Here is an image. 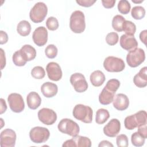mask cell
Wrapping results in <instances>:
<instances>
[{
  "instance_id": "obj_34",
  "label": "cell",
  "mask_w": 147,
  "mask_h": 147,
  "mask_svg": "<svg viewBox=\"0 0 147 147\" xmlns=\"http://www.w3.org/2000/svg\"><path fill=\"white\" fill-rule=\"evenodd\" d=\"M124 125L126 129L127 130H133L136 127H137L134 115L127 116L124 120Z\"/></svg>"
},
{
  "instance_id": "obj_33",
  "label": "cell",
  "mask_w": 147,
  "mask_h": 147,
  "mask_svg": "<svg viewBox=\"0 0 147 147\" xmlns=\"http://www.w3.org/2000/svg\"><path fill=\"white\" fill-rule=\"evenodd\" d=\"M31 75L34 79H41L44 78L45 72L44 69L41 66H36L31 71Z\"/></svg>"
},
{
  "instance_id": "obj_23",
  "label": "cell",
  "mask_w": 147,
  "mask_h": 147,
  "mask_svg": "<svg viewBox=\"0 0 147 147\" xmlns=\"http://www.w3.org/2000/svg\"><path fill=\"white\" fill-rule=\"evenodd\" d=\"M17 31L21 36L24 37L27 36L30 33L31 25L30 23L26 20L21 21L17 25Z\"/></svg>"
},
{
  "instance_id": "obj_36",
  "label": "cell",
  "mask_w": 147,
  "mask_h": 147,
  "mask_svg": "<svg viewBox=\"0 0 147 147\" xmlns=\"http://www.w3.org/2000/svg\"><path fill=\"white\" fill-rule=\"evenodd\" d=\"M57 52V47L53 44L48 45L45 49V54L47 57L49 59H53L56 57Z\"/></svg>"
},
{
  "instance_id": "obj_13",
  "label": "cell",
  "mask_w": 147,
  "mask_h": 147,
  "mask_svg": "<svg viewBox=\"0 0 147 147\" xmlns=\"http://www.w3.org/2000/svg\"><path fill=\"white\" fill-rule=\"evenodd\" d=\"M48 78L53 81H59L62 78L63 73L60 65L55 62H50L46 66Z\"/></svg>"
},
{
  "instance_id": "obj_1",
  "label": "cell",
  "mask_w": 147,
  "mask_h": 147,
  "mask_svg": "<svg viewBox=\"0 0 147 147\" xmlns=\"http://www.w3.org/2000/svg\"><path fill=\"white\" fill-rule=\"evenodd\" d=\"M69 28L75 33H81L85 30L86 22L84 13L80 10L74 11L70 16Z\"/></svg>"
},
{
  "instance_id": "obj_26",
  "label": "cell",
  "mask_w": 147,
  "mask_h": 147,
  "mask_svg": "<svg viewBox=\"0 0 147 147\" xmlns=\"http://www.w3.org/2000/svg\"><path fill=\"white\" fill-rule=\"evenodd\" d=\"M134 115L137 127L147 123V113L144 110H140Z\"/></svg>"
},
{
  "instance_id": "obj_44",
  "label": "cell",
  "mask_w": 147,
  "mask_h": 147,
  "mask_svg": "<svg viewBox=\"0 0 147 147\" xmlns=\"http://www.w3.org/2000/svg\"><path fill=\"white\" fill-rule=\"evenodd\" d=\"M62 146L63 147H71V146L75 147L76 145H75V143L74 140L72 138V139L68 140L65 141L62 145Z\"/></svg>"
},
{
  "instance_id": "obj_43",
  "label": "cell",
  "mask_w": 147,
  "mask_h": 147,
  "mask_svg": "<svg viewBox=\"0 0 147 147\" xmlns=\"http://www.w3.org/2000/svg\"><path fill=\"white\" fill-rule=\"evenodd\" d=\"M7 41H8V36L7 33L3 30H1L0 31V44H5L7 42Z\"/></svg>"
},
{
  "instance_id": "obj_45",
  "label": "cell",
  "mask_w": 147,
  "mask_h": 147,
  "mask_svg": "<svg viewBox=\"0 0 147 147\" xmlns=\"http://www.w3.org/2000/svg\"><path fill=\"white\" fill-rule=\"evenodd\" d=\"M1 69H2L6 65V57H5V53L3 50L1 48Z\"/></svg>"
},
{
  "instance_id": "obj_11",
  "label": "cell",
  "mask_w": 147,
  "mask_h": 147,
  "mask_svg": "<svg viewBox=\"0 0 147 147\" xmlns=\"http://www.w3.org/2000/svg\"><path fill=\"white\" fill-rule=\"evenodd\" d=\"M38 118L40 122L47 125H53L57 119L56 113L52 109L42 108L38 111Z\"/></svg>"
},
{
  "instance_id": "obj_24",
  "label": "cell",
  "mask_w": 147,
  "mask_h": 147,
  "mask_svg": "<svg viewBox=\"0 0 147 147\" xmlns=\"http://www.w3.org/2000/svg\"><path fill=\"white\" fill-rule=\"evenodd\" d=\"M110 117V114L107 110L99 109L96 111L95 115V122L99 125L105 123Z\"/></svg>"
},
{
  "instance_id": "obj_14",
  "label": "cell",
  "mask_w": 147,
  "mask_h": 147,
  "mask_svg": "<svg viewBox=\"0 0 147 147\" xmlns=\"http://www.w3.org/2000/svg\"><path fill=\"white\" fill-rule=\"evenodd\" d=\"M121 123L118 119H111L103 127L104 134L109 137H115L120 131Z\"/></svg>"
},
{
  "instance_id": "obj_37",
  "label": "cell",
  "mask_w": 147,
  "mask_h": 147,
  "mask_svg": "<svg viewBox=\"0 0 147 147\" xmlns=\"http://www.w3.org/2000/svg\"><path fill=\"white\" fill-rule=\"evenodd\" d=\"M46 26L49 30H55L59 26L58 20L54 17H49L46 21Z\"/></svg>"
},
{
  "instance_id": "obj_12",
  "label": "cell",
  "mask_w": 147,
  "mask_h": 147,
  "mask_svg": "<svg viewBox=\"0 0 147 147\" xmlns=\"http://www.w3.org/2000/svg\"><path fill=\"white\" fill-rule=\"evenodd\" d=\"M33 42L38 47L44 46L48 41V32L44 26L37 28L33 33Z\"/></svg>"
},
{
  "instance_id": "obj_48",
  "label": "cell",
  "mask_w": 147,
  "mask_h": 147,
  "mask_svg": "<svg viewBox=\"0 0 147 147\" xmlns=\"http://www.w3.org/2000/svg\"><path fill=\"white\" fill-rule=\"evenodd\" d=\"M98 146L99 147H102V146H111V147H113L114 145L110 143L109 141H106V140H103V141H102L98 145Z\"/></svg>"
},
{
  "instance_id": "obj_28",
  "label": "cell",
  "mask_w": 147,
  "mask_h": 147,
  "mask_svg": "<svg viewBox=\"0 0 147 147\" xmlns=\"http://www.w3.org/2000/svg\"><path fill=\"white\" fill-rule=\"evenodd\" d=\"M131 15L135 20H141L145 16V10L141 6H136L132 8Z\"/></svg>"
},
{
  "instance_id": "obj_10",
  "label": "cell",
  "mask_w": 147,
  "mask_h": 147,
  "mask_svg": "<svg viewBox=\"0 0 147 147\" xmlns=\"http://www.w3.org/2000/svg\"><path fill=\"white\" fill-rule=\"evenodd\" d=\"M16 141V133L11 129L3 130L0 136V144L1 147H13Z\"/></svg>"
},
{
  "instance_id": "obj_27",
  "label": "cell",
  "mask_w": 147,
  "mask_h": 147,
  "mask_svg": "<svg viewBox=\"0 0 147 147\" xmlns=\"http://www.w3.org/2000/svg\"><path fill=\"white\" fill-rule=\"evenodd\" d=\"M125 18L121 15L115 16L112 20V27L117 32L122 31V26Z\"/></svg>"
},
{
  "instance_id": "obj_38",
  "label": "cell",
  "mask_w": 147,
  "mask_h": 147,
  "mask_svg": "<svg viewBox=\"0 0 147 147\" xmlns=\"http://www.w3.org/2000/svg\"><path fill=\"white\" fill-rule=\"evenodd\" d=\"M119 40L118 34L115 32H110L106 37V41L110 45H114L117 44Z\"/></svg>"
},
{
  "instance_id": "obj_42",
  "label": "cell",
  "mask_w": 147,
  "mask_h": 147,
  "mask_svg": "<svg viewBox=\"0 0 147 147\" xmlns=\"http://www.w3.org/2000/svg\"><path fill=\"white\" fill-rule=\"evenodd\" d=\"M102 3L105 8L110 9L114 7L115 3V0H102Z\"/></svg>"
},
{
  "instance_id": "obj_31",
  "label": "cell",
  "mask_w": 147,
  "mask_h": 147,
  "mask_svg": "<svg viewBox=\"0 0 147 147\" xmlns=\"http://www.w3.org/2000/svg\"><path fill=\"white\" fill-rule=\"evenodd\" d=\"M145 138L141 136L138 131L134 132L131 136V144L135 146H141L145 143Z\"/></svg>"
},
{
  "instance_id": "obj_9",
  "label": "cell",
  "mask_w": 147,
  "mask_h": 147,
  "mask_svg": "<svg viewBox=\"0 0 147 147\" xmlns=\"http://www.w3.org/2000/svg\"><path fill=\"white\" fill-rule=\"evenodd\" d=\"M69 81L74 90L78 92H83L88 88V83L84 76L81 73L71 75Z\"/></svg>"
},
{
  "instance_id": "obj_49",
  "label": "cell",
  "mask_w": 147,
  "mask_h": 147,
  "mask_svg": "<svg viewBox=\"0 0 147 147\" xmlns=\"http://www.w3.org/2000/svg\"><path fill=\"white\" fill-rule=\"evenodd\" d=\"M132 2H134V3H141V2H143V0H141L140 1H135L134 0H132Z\"/></svg>"
},
{
  "instance_id": "obj_22",
  "label": "cell",
  "mask_w": 147,
  "mask_h": 147,
  "mask_svg": "<svg viewBox=\"0 0 147 147\" xmlns=\"http://www.w3.org/2000/svg\"><path fill=\"white\" fill-rule=\"evenodd\" d=\"M105 76L103 72L100 70H96L90 75V79L91 84L95 87H99L105 81Z\"/></svg>"
},
{
  "instance_id": "obj_2",
  "label": "cell",
  "mask_w": 147,
  "mask_h": 147,
  "mask_svg": "<svg viewBox=\"0 0 147 147\" xmlns=\"http://www.w3.org/2000/svg\"><path fill=\"white\" fill-rule=\"evenodd\" d=\"M72 114L76 119L86 123H90L92 121L93 111L88 106L76 105L73 109Z\"/></svg>"
},
{
  "instance_id": "obj_25",
  "label": "cell",
  "mask_w": 147,
  "mask_h": 147,
  "mask_svg": "<svg viewBox=\"0 0 147 147\" xmlns=\"http://www.w3.org/2000/svg\"><path fill=\"white\" fill-rule=\"evenodd\" d=\"M72 139L74 140L76 146L78 147H90L91 146V141L90 138L87 137L81 136H76L73 137Z\"/></svg>"
},
{
  "instance_id": "obj_47",
  "label": "cell",
  "mask_w": 147,
  "mask_h": 147,
  "mask_svg": "<svg viewBox=\"0 0 147 147\" xmlns=\"http://www.w3.org/2000/svg\"><path fill=\"white\" fill-rule=\"evenodd\" d=\"M1 114H3L4 112L6 111L7 109V105L5 102V100L3 98H1Z\"/></svg>"
},
{
  "instance_id": "obj_35",
  "label": "cell",
  "mask_w": 147,
  "mask_h": 147,
  "mask_svg": "<svg viewBox=\"0 0 147 147\" xmlns=\"http://www.w3.org/2000/svg\"><path fill=\"white\" fill-rule=\"evenodd\" d=\"M120 86V82L118 79H110L106 83L105 87L107 90L115 92Z\"/></svg>"
},
{
  "instance_id": "obj_5",
  "label": "cell",
  "mask_w": 147,
  "mask_h": 147,
  "mask_svg": "<svg viewBox=\"0 0 147 147\" xmlns=\"http://www.w3.org/2000/svg\"><path fill=\"white\" fill-rule=\"evenodd\" d=\"M145 59V53L141 48H136L129 51L126 56V62L127 64L133 68L139 66Z\"/></svg>"
},
{
  "instance_id": "obj_6",
  "label": "cell",
  "mask_w": 147,
  "mask_h": 147,
  "mask_svg": "<svg viewBox=\"0 0 147 147\" xmlns=\"http://www.w3.org/2000/svg\"><path fill=\"white\" fill-rule=\"evenodd\" d=\"M50 132L44 127H34L29 131L30 140L36 144H41L46 142L49 138Z\"/></svg>"
},
{
  "instance_id": "obj_7",
  "label": "cell",
  "mask_w": 147,
  "mask_h": 147,
  "mask_svg": "<svg viewBox=\"0 0 147 147\" xmlns=\"http://www.w3.org/2000/svg\"><path fill=\"white\" fill-rule=\"evenodd\" d=\"M103 67L108 72H119L125 69V64L122 59L111 56L105 59Z\"/></svg>"
},
{
  "instance_id": "obj_18",
  "label": "cell",
  "mask_w": 147,
  "mask_h": 147,
  "mask_svg": "<svg viewBox=\"0 0 147 147\" xmlns=\"http://www.w3.org/2000/svg\"><path fill=\"white\" fill-rule=\"evenodd\" d=\"M133 83L139 88H144L147 85V68H142L133 78Z\"/></svg>"
},
{
  "instance_id": "obj_19",
  "label": "cell",
  "mask_w": 147,
  "mask_h": 147,
  "mask_svg": "<svg viewBox=\"0 0 147 147\" xmlns=\"http://www.w3.org/2000/svg\"><path fill=\"white\" fill-rule=\"evenodd\" d=\"M26 102L29 109L36 110L40 106L41 98L38 93L32 91L28 94L26 96Z\"/></svg>"
},
{
  "instance_id": "obj_29",
  "label": "cell",
  "mask_w": 147,
  "mask_h": 147,
  "mask_svg": "<svg viewBox=\"0 0 147 147\" xmlns=\"http://www.w3.org/2000/svg\"><path fill=\"white\" fill-rule=\"evenodd\" d=\"M122 31H124L126 34L134 36L136 31V26L133 22L125 20L123 24Z\"/></svg>"
},
{
  "instance_id": "obj_46",
  "label": "cell",
  "mask_w": 147,
  "mask_h": 147,
  "mask_svg": "<svg viewBox=\"0 0 147 147\" xmlns=\"http://www.w3.org/2000/svg\"><path fill=\"white\" fill-rule=\"evenodd\" d=\"M146 32H147V30H144L141 31L140 34V38L141 41L145 45L146 44Z\"/></svg>"
},
{
  "instance_id": "obj_8",
  "label": "cell",
  "mask_w": 147,
  "mask_h": 147,
  "mask_svg": "<svg viewBox=\"0 0 147 147\" xmlns=\"http://www.w3.org/2000/svg\"><path fill=\"white\" fill-rule=\"evenodd\" d=\"M7 101L11 110L14 113H21L25 108L22 96L18 93H11L7 97Z\"/></svg>"
},
{
  "instance_id": "obj_3",
  "label": "cell",
  "mask_w": 147,
  "mask_h": 147,
  "mask_svg": "<svg viewBox=\"0 0 147 147\" xmlns=\"http://www.w3.org/2000/svg\"><path fill=\"white\" fill-rule=\"evenodd\" d=\"M58 130L62 133L74 137L78 135L80 128L78 124L71 119H62L57 126Z\"/></svg>"
},
{
  "instance_id": "obj_21",
  "label": "cell",
  "mask_w": 147,
  "mask_h": 147,
  "mask_svg": "<svg viewBox=\"0 0 147 147\" xmlns=\"http://www.w3.org/2000/svg\"><path fill=\"white\" fill-rule=\"evenodd\" d=\"M115 94V92H112L104 87L99 95V103L103 105L110 104L113 100Z\"/></svg>"
},
{
  "instance_id": "obj_32",
  "label": "cell",
  "mask_w": 147,
  "mask_h": 147,
  "mask_svg": "<svg viewBox=\"0 0 147 147\" xmlns=\"http://www.w3.org/2000/svg\"><path fill=\"white\" fill-rule=\"evenodd\" d=\"M131 5L129 1L126 0H121L118 3V11L123 14H127L129 13Z\"/></svg>"
},
{
  "instance_id": "obj_30",
  "label": "cell",
  "mask_w": 147,
  "mask_h": 147,
  "mask_svg": "<svg viewBox=\"0 0 147 147\" xmlns=\"http://www.w3.org/2000/svg\"><path fill=\"white\" fill-rule=\"evenodd\" d=\"M13 62L16 66L22 67L26 64V61L24 59L20 50L16 51L13 55L12 57Z\"/></svg>"
},
{
  "instance_id": "obj_4",
  "label": "cell",
  "mask_w": 147,
  "mask_h": 147,
  "mask_svg": "<svg viewBox=\"0 0 147 147\" xmlns=\"http://www.w3.org/2000/svg\"><path fill=\"white\" fill-rule=\"evenodd\" d=\"M48 7L42 2L36 3L31 9L29 13V17L32 21L34 23L42 22L47 15Z\"/></svg>"
},
{
  "instance_id": "obj_39",
  "label": "cell",
  "mask_w": 147,
  "mask_h": 147,
  "mask_svg": "<svg viewBox=\"0 0 147 147\" xmlns=\"http://www.w3.org/2000/svg\"><path fill=\"white\" fill-rule=\"evenodd\" d=\"M116 142L118 147H127L128 146V138L125 134H119L117 137Z\"/></svg>"
},
{
  "instance_id": "obj_20",
  "label": "cell",
  "mask_w": 147,
  "mask_h": 147,
  "mask_svg": "<svg viewBox=\"0 0 147 147\" xmlns=\"http://www.w3.org/2000/svg\"><path fill=\"white\" fill-rule=\"evenodd\" d=\"M20 51L26 61L33 60L36 57V51L35 48L30 45L25 44L23 45Z\"/></svg>"
},
{
  "instance_id": "obj_41",
  "label": "cell",
  "mask_w": 147,
  "mask_h": 147,
  "mask_svg": "<svg viewBox=\"0 0 147 147\" xmlns=\"http://www.w3.org/2000/svg\"><path fill=\"white\" fill-rule=\"evenodd\" d=\"M138 133L145 139L147 138V126L146 125L138 127Z\"/></svg>"
},
{
  "instance_id": "obj_16",
  "label": "cell",
  "mask_w": 147,
  "mask_h": 147,
  "mask_svg": "<svg viewBox=\"0 0 147 147\" xmlns=\"http://www.w3.org/2000/svg\"><path fill=\"white\" fill-rule=\"evenodd\" d=\"M113 105L115 109L119 111H123L127 109L129 105V99L124 94L119 93L114 96Z\"/></svg>"
},
{
  "instance_id": "obj_40",
  "label": "cell",
  "mask_w": 147,
  "mask_h": 147,
  "mask_svg": "<svg viewBox=\"0 0 147 147\" xmlns=\"http://www.w3.org/2000/svg\"><path fill=\"white\" fill-rule=\"evenodd\" d=\"M76 2L78 5H79L81 6L88 7L93 5V4L95 3L96 1L95 0H76Z\"/></svg>"
},
{
  "instance_id": "obj_15",
  "label": "cell",
  "mask_w": 147,
  "mask_h": 147,
  "mask_svg": "<svg viewBox=\"0 0 147 147\" xmlns=\"http://www.w3.org/2000/svg\"><path fill=\"white\" fill-rule=\"evenodd\" d=\"M120 45L123 49L130 51L137 47L138 42L134 36L125 34L120 37Z\"/></svg>"
},
{
  "instance_id": "obj_17",
  "label": "cell",
  "mask_w": 147,
  "mask_h": 147,
  "mask_svg": "<svg viewBox=\"0 0 147 147\" xmlns=\"http://www.w3.org/2000/svg\"><path fill=\"white\" fill-rule=\"evenodd\" d=\"M41 91L45 97L52 98L57 94L58 87L56 84L47 82L41 85Z\"/></svg>"
}]
</instances>
